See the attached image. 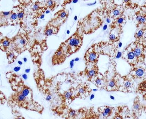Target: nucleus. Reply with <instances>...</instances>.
<instances>
[{
	"label": "nucleus",
	"instance_id": "obj_24",
	"mask_svg": "<svg viewBox=\"0 0 146 119\" xmlns=\"http://www.w3.org/2000/svg\"><path fill=\"white\" fill-rule=\"evenodd\" d=\"M115 110L113 107L108 106H100L98 108V112L100 117L103 119H107L111 116Z\"/></svg>",
	"mask_w": 146,
	"mask_h": 119
},
{
	"label": "nucleus",
	"instance_id": "obj_15",
	"mask_svg": "<svg viewBox=\"0 0 146 119\" xmlns=\"http://www.w3.org/2000/svg\"><path fill=\"white\" fill-rule=\"evenodd\" d=\"M77 119H98L100 118L99 113L95 110L94 107L82 108L77 110Z\"/></svg>",
	"mask_w": 146,
	"mask_h": 119
},
{
	"label": "nucleus",
	"instance_id": "obj_6",
	"mask_svg": "<svg viewBox=\"0 0 146 119\" xmlns=\"http://www.w3.org/2000/svg\"><path fill=\"white\" fill-rule=\"evenodd\" d=\"M99 2L105 18L113 20L124 14L125 10L122 4H117L115 1H100Z\"/></svg>",
	"mask_w": 146,
	"mask_h": 119
},
{
	"label": "nucleus",
	"instance_id": "obj_1",
	"mask_svg": "<svg viewBox=\"0 0 146 119\" xmlns=\"http://www.w3.org/2000/svg\"><path fill=\"white\" fill-rule=\"evenodd\" d=\"M105 18L102 8L98 7L83 18L79 19L77 27L84 35H90L94 33L103 26Z\"/></svg>",
	"mask_w": 146,
	"mask_h": 119
},
{
	"label": "nucleus",
	"instance_id": "obj_20",
	"mask_svg": "<svg viewBox=\"0 0 146 119\" xmlns=\"http://www.w3.org/2000/svg\"><path fill=\"white\" fill-rule=\"evenodd\" d=\"M131 112L127 106H119L115 110L113 119H124L131 118Z\"/></svg>",
	"mask_w": 146,
	"mask_h": 119
},
{
	"label": "nucleus",
	"instance_id": "obj_40",
	"mask_svg": "<svg viewBox=\"0 0 146 119\" xmlns=\"http://www.w3.org/2000/svg\"><path fill=\"white\" fill-rule=\"evenodd\" d=\"M18 62L19 63V64L20 65L22 64H23L22 62H21V61H19Z\"/></svg>",
	"mask_w": 146,
	"mask_h": 119
},
{
	"label": "nucleus",
	"instance_id": "obj_9",
	"mask_svg": "<svg viewBox=\"0 0 146 119\" xmlns=\"http://www.w3.org/2000/svg\"><path fill=\"white\" fill-rule=\"evenodd\" d=\"M135 55L138 65L145 66L146 44L134 41L130 43Z\"/></svg>",
	"mask_w": 146,
	"mask_h": 119
},
{
	"label": "nucleus",
	"instance_id": "obj_31",
	"mask_svg": "<svg viewBox=\"0 0 146 119\" xmlns=\"http://www.w3.org/2000/svg\"><path fill=\"white\" fill-rule=\"evenodd\" d=\"M122 2H123L122 3V5H123L125 10H129V9L132 10H135L140 7V5L138 3L133 2V1H130V0L123 1Z\"/></svg>",
	"mask_w": 146,
	"mask_h": 119
},
{
	"label": "nucleus",
	"instance_id": "obj_37",
	"mask_svg": "<svg viewBox=\"0 0 146 119\" xmlns=\"http://www.w3.org/2000/svg\"><path fill=\"white\" fill-rule=\"evenodd\" d=\"M21 68V67H15L14 69V70L15 72H17L19 71V70H20Z\"/></svg>",
	"mask_w": 146,
	"mask_h": 119
},
{
	"label": "nucleus",
	"instance_id": "obj_39",
	"mask_svg": "<svg viewBox=\"0 0 146 119\" xmlns=\"http://www.w3.org/2000/svg\"><path fill=\"white\" fill-rule=\"evenodd\" d=\"M30 69H26V71H26V73H29L30 72Z\"/></svg>",
	"mask_w": 146,
	"mask_h": 119
},
{
	"label": "nucleus",
	"instance_id": "obj_5",
	"mask_svg": "<svg viewBox=\"0 0 146 119\" xmlns=\"http://www.w3.org/2000/svg\"><path fill=\"white\" fill-rule=\"evenodd\" d=\"M84 34L78 27L68 39L61 44L65 47L68 53V57L79 51L83 43Z\"/></svg>",
	"mask_w": 146,
	"mask_h": 119
},
{
	"label": "nucleus",
	"instance_id": "obj_4",
	"mask_svg": "<svg viewBox=\"0 0 146 119\" xmlns=\"http://www.w3.org/2000/svg\"><path fill=\"white\" fill-rule=\"evenodd\" d=\"M11 39L12 43L10 49L13 50L18 55L31 48V38L28 33L26 31H22L19 29L18 33Z\"/></svg>",
	"mask_w": 146,
	"mask_h": 119
},
{
	"label": "nucleus",
	"instance_id": "obj_33",
	"mask_svg": "<svg viewBox=\"0 0 146 119\" xmlns=\"http://www.w3.org/2000/svg\"><path fill=\"white\" fill-rule=\"evenodd\" d=\"M9 23L10 26H15L19 24L18 15L15 10H11V13L9 19Z\"/></svg>",
	"mask_w": 146,
	"mask_h": 119
},
{
	"label": "nucleus",
	"instance_id": "obj_23",
	"mask_svg": "<svg viewBox=\"0 0 146 119\" xmlns=\"http://www.w3.org/2000/svg\"><path fill=\"white\" fill-rule=\"evenodd\" d=\"M69 15V10L66 7H62L54 14V17L58 22L64 24L67 21Z\"/></svg>",
	"mask_w": 146,
	"mask_h": 119
},
{
	"label": "nucleus",
	"instance_id": "obj_38",
	"mask_svg": "<svg viewBox=\"0 0 146 119\" xmlns=\"http://www.w3.org/2000/svg\"><path fill=\"white\" fill-rule=\"evenodd\" d=\"M23 77L25 79H26L27 78V75H26V74H23Z\"/></svg>",
	"mask_w": 146,
	"mask_h": 119
},
{
	"label": "nucleus",
	"instance_id": "obj_26",
	"mask_svg": "<svg viewBox=\"0 0 146 119\" xmlns=\"http://www.w3.org/2000/svg\"><path fill=\"white\" fill-rule=\"evenodd\" d=\"M123 32V31L117 28L110 29L108 34V41L113 43H118Z\"/></svg>",
	"mask_w": 146,
	"mask_h": 119
},
{
	"label": "nucleus",
	"instance_id": "obj_13",
	"mask_svg": "<svg viewBox=\"0 0 146 119\" xmlns=\"http://www.w3.org/2000/svg\"><path fill=\"white\" fill-rule=\"evenodd\" d=\"M121 58L125 60L131 67L138 65L137 59L131 44L124 49L122 53Z\"/></svg>",
	"mask_w": 146,
	"mask_h": 119
},
{
	"label": "nucleus",
	"instance_id": "obj_34",
	"mask_svg": "<svg viewBox=\"0 0 146 119\" xmlns=\"http://www.w3.org/2000/svg\"><path fill=\"white\" fill-rule=\"evenodd\" d=\"M11 49H10L6 52L7 58L8 60V63L9 64L13 63L17 59L18 55H17Z\"/></svg>",
	"mask_w": 146,
	"mask_h": 119
},
{
	"label": "nucleus",
	"instance_id": "obj_18",
	"mask_svg": "<svg viewBox=\"0 0 146 119\" xmlns=\"http://www.w3.org/2000/svg\"><path fill=\"white\" fill-rule=\"evenodd\" d=\"M75 88L76 99H86L91 95L92 91L89 84L86 83H80Z\"/></svg>",
	"mask_w": 146,
	"mask_h": 119
},
{
	"label": "nucleus",
	"instance_id": "obj_12",
	"mask_svg": "<svg viewBox=\"0 0 146 119\" xmlns=\"http://www.w3.org/2000/svg\"><path fill=\"white\" fill-rule=\"evenodd\" d=\"M146 105L140 100V97L137 96L135 98L131 112V118L134 119H139L143 112H145Z\"/></svg>",
	"mask_w": 146,
	"mask_h": 119
},
{
	"label": "nucleus",
	"instance_id": "obj_16",
	"mask_svg": "<svg viewBox=\"0 0 146 119\" xmlns=\"http://www.w3.org/2000/svg\"><path fill=\"white\" fill-rule=\"evenodd\" d=\"M135 90L134 80L128 74L122 76L121 86L119 91L125 93H131L134 91Z\"/></svg>",
	"mask_w": 146,
	"mask_h": 119
},
{
	"label": "nucleus",
	"instance_id": "obj_19",
	"mask_svg": "<svg viewBox=\"0 0 146 119\" xmlns=\"http://www.w3.org/2000/svg\"><path fill=\"white\" fill-rule=\"evenodd\" d=\"M99 72V68L98 65H90L86 66L84 70L80 72V75L86 76L88 81L91 82Z\"/></svg>",
	"mask_w": 146,
	"mask_h": 119
},
{
	"label": "nucleus",
	"instance_id": "obj_11",
	"mask_svg": "<svg viewBox=\"0 0 146 119\" xmlns=\"http://www.w3.org/2000/svg\"><path fill=\"white\" fill-rule=\"evenodd\" d=\"M68 57V54L66 48L60 44L52 57L51 62L52 66L61 64L66 61Z\"/></svg>",
	"mask_w": 146,
	"mask_h": 119
},
{
	"label": "nucleus",
	"instance_id": "obj_2",
	"mask_svg": "<svg viewBox=\"0 0 146 119\" xmlns=\"http://www.w3.org/2000/svg\"><path fill=\"white\" fill-rule=\"evenodd\" d=\"M11 75L9 80V83H12L17 87L21 91L22 93L27 99L30 107L31 110L37 112L42 114L44 108L43 106L34 100L33 99V91L32 89L24 84L22 78L16 74L11 73Z\"/></svg>",
	"mask_w": 146,
	"mask_h": 119
},
{
	"label": "nucleus",
	"instance_id": "obj_21",
	"mask_svg": "<svg viewBox=\"0 0 146 119\" xmlns=\"http://www.w3.org/2000/svg\"><path fill=\"white\" fill-rule=\"evenodd\" d=\"M126 23L127 17L124 14L119 18L113 20L109 25L110 29H113L117 28L123 31V28L126 25Z\"/></svg>",
	"mask_w": 146,
	"mask_h": 119
},
{
	"label": "nucleus",
	"instance_id": "obj_17",
	"mask_svg": "<svg viewBox=\"0 0 146 119\" xmlns=\"http://www.w3.org/2000/svg\"><path fill=\"white\" fill-rule=\"evenodd\" d=\"M128 75L134 81L144 79L146 78V68L145 66L137 65L132 67Z\"/></svg>",
	"mask_w": 146,
	"mask_h": 119
},
{
	"label": "nucleus",
	"instance_id": "obj_25",
	"mask_svg": "<svg viewBox=\"0 0 146 119\" xmlns=\"http://www.w3.org/2000/svg\"><path fill=\"white\" fill-rule=\"evenodd\" d=\"M146 26H141L137 28L135 33V41L139 43L146 44Z\"/></svg>",
	"mask_w": 146,
	"mask_h": 119
},
{
	"label": "nucleus",
	"instance_id": "obj_35",
	"mask_svg": "<svg viewBox=\"0 0 146 119\" xmlns=\"http://www.w3.org/2000/svg\"><path fill=\"white\" fill-rule=\"evenodd\" d=\"M66 116L64 118L66 119H77L78 111L77 110H75L71 108H68L67 110Z\"/></svg>",
	"mask_w": 146,
	"mask_h": 119
},
{
	"label": "nucleus",
	"instance_id": "obj_36",
	"mask_svg": "<svg viewBox=\"0 0 146 119\" xmlns=\"http://www.w3.org/2000/svg\"><path fill=\"white\" fill-rule=\"evenodd\" d=\"M75 1H71V0H67V1H64L63 3L62 4V7H65L67 4H70L72 3V2H74Z\"/></svg>",
	"mask_w": 146,
	"mask_h": 119
},
{
	"label": "nucleus",
	"instance_id": "obj_10",
	"mask_svg": "<svg viewBox=\"0 0 146 119\" xmlns=\"http://www.w3.org/2000/svg\"><path fill=\"white\" fill-rule=\"evenodd\" d=\"M63 25L62 23L58 22L54 17L51 18L46 25L43 31L45 39L52 35H57Z\"/></svg>",
	"mask_w": 146,
	"mask_h": 119
},
{
	"label": "nucleus",
	"instance_id": "obj_27",
	"mask_svg": "<svg viewBox=\"0 0 146 119\" xmlns=\"http://www.w3.org/2000/svg\"><path fill=\"white\" fill-rule=\"evenodd\" d=\"M18 15V20H19V24L20 25L21 27L23 29L24 26V20L25 19L26 13L25 7L22 5H18L16 6L13 7Z\"/></svg>",
	"mask_w": 146,
	"mask_h": 119
},
{
	"label": "nucleus",
	"instance_id": "obj_29",
	"mask_svg": "<svg viewBox=\"0 0 146 119\" xmlns=\"http://www.w3.org/2000/svg\"><path fill=\"white\" fill-rule=\"evenodd\" d=\"M11 13L10 11H1L0 12V26L1 27H7L10 25L9 19Z\"/></svg>",
	"mask_w": 146,
	"mask_h": 119
},
{
	"label": "nucleus",
	"instance_id": "obj_14",
	"mask_svg": "<svg viewBox=\"0 0 146 119\" xmlns=\"http://www.w3.org/2000/svg\"><path fill=\"white\" fill-rule=\"evenodd\" d=\"M139 10L135 13L132 19L137 21L135 25L137 28L141 26H146V5L140 6Z\"/></svg>",
	"mask_w": 146,
	"mask_h": 119
},
{
	"label": "nucleus",
	"instance_id": "obj_22",
	"mask_svg": "<svg viewBox=\"0 0 146 119\" xmlns=\"http://www.w3.org/2000/svg\"><path fill=\"white\" fill-rule=\"evenodd\" d=\"M100 90H105L107 85V80L104 75L99 72L98 75L91 82Z\"/></svg>",
	"mask_w": 146,
	"mask_h": 119
},
{
	"label": "nucleus",
	"instance_id": "obj_28",
	"mask_svg": "<svg viewBox=\"0 0 146 119\" xmlns=\"http://www.w3.org/2000/svg\"><path fill=\"white\" fill-rule=\"evenodd\" d=\"M12 39L7 36L3 37L0 41V49L1 51L7 52L11 49Z\"/></svg>",
	"mask_w": 146,
	"mask_h": 119
},
{
	"label": "nucleus",
	"instance_id": "obj_8",
	"mask_svg": "<svg viewBox=\"0 0 146 119\" xmlns=\"http://www.w3.org/2000/svg\"><path fill=\"white\" fill-rule=\"evenodd\" d=\"M100 55L97 43L92 44L84 54V60L86 66L98 65Z\"/></svg>",
	"mask_w": 146,
	"mask_h": 119
},
{
	"label": "nucleus",
	"instance_id": "obj_3",
	"mask_svg": "<svg viewBox=\"0 0 146 119\" xmlns=\"http://www.w3.org/2000/svg\"><path fill=\"white\" fill-rule=\"evenodd\" d=\"M110 64L111 66L104 73L107 80L105 90L107 92L119 91L121 86L122 76L116 70V62Z\"/></svg>",
	"mask_w": 146,
	"mask_h": 119
},
{
	"label": "nucleus",
	"instance_id": "obj_32",
	"mask_svg": "<svg viewBox=\"0 0 146 119\" xmlns=\"http://www.w3.org/2000/svg\"><path fill=\"white\" fill-rule=\"evenodd\" d=\"M44 6L47 9H48L51 11H53L59 5L58 1L49 0L44 1Z\"/></svg>",
	"mask_w": 146,
	"mask_h": 119
},
{
	"label": "nucleus",
	"instance_id": "obj_7",
	"mask_svg": "<svg viewBox=\"0 0 146 119\" xmlns=\"http://www.w3.org/2000/svg\"><path fill=\"white\" fill-rule=\"evenodd\" d=\"M100 55L107 56L110 63L115 62L118 49V43H113L109 41H100L97 43Z\"/></svg>",
	"mask_w": 146,
	"mask_h": 119
},
{
	"label": "nucleus",
	"instance_id": "obj_30",
	"mask_svg": "<svg viewBox=\"0 0 146 119\" xmlns=\"http://www.w3.org/2000/svg\"><path fill=\"white\" fill-rule=\"evenodd\" d=\"M135 93L142 95L144 100H146V79L145 78L138 84L135 90Z\"/></svg>",
	"mask_w": 146,
	"mask_h": 119
}]
</instances>
